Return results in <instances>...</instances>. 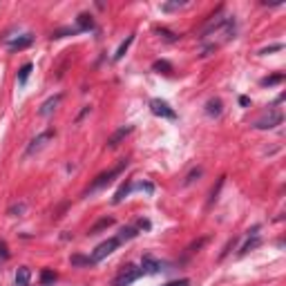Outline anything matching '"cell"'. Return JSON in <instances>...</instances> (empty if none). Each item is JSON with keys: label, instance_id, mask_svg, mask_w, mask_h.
Returning a JSON list of instances; mask_svg holds the SVG:
<instances>
[{"label": "cell", "instance_id": "obj_15", "mask_svg": "<svg viewBox=\"0 0 286 286\" xmlns=\"http://www.w3.org/2000/svg\"><path fill=\"white\" fill-rule=\"evenodd\" d=\"M32 63H25L23 67H20V74H18V83L23 85V83H27V79H29V74H32Z\"/></svg>", "mask_w": 286, "mask_h": 286}, {"label": "cell", "instance_id": "obj_11", "mask_svg": "<svg viewBox=\"0 0 286 286\" xmlns=\"http://www.w3.org/2000/svg\"><path fill=\"white\" fill-rule=\"evenodd\" d=\"M29 282H32V270L27 266H20L16 270V286H29Z\"/></svg>", "mask_w": 286, "mask_h": 286}, {"label": "cell", "instance_id": "obj_5", "mask_svg": "<svg viewBox=\"0 0 286 286\" xmlns=\"http://www.w3.org/2000/svg\"><path fill=\"white\" fill-rule=\"evenodd\" d=\"M51 137H54V132H51V130H45V132H40L36 139H32V143L27 145V157H32V154H36L38 150H43Z\"/></svg>", "mask_w": 286, "mask_h": 286}, {"label": "cell", "instance_id": "obj_7", "mask_svg": "<svg viewBox=\"0 0 286 286\" xmlns=\"http://www.w3.org/2000/svg\"><path fill=\"white\" fill-rule=\"evenodd\" d=\"M279 123H282V114H279V112H270L264 119H259V121L255 123V128H257V130H270V128L279 126Z\"/></svg>", "mask_w": 286, "mask_h": 286}, {"label": "cell", "instance_id": "obj_14", "mask_svg": "<svg viewBox=\"0 0 286 286\" xmlns=\"http://www.w3.org/2000/svg\"><path fill=\"white\" fill-rule=\"evenodd\" d=\"M130 190H132V184H130V181H126V184H123L121 188L117 190V195H114V199H112V201H114V204H121V201L130 195Z\"/></svg>", "mask_w": 286, "mask_h": 286}, {"label": "cell", "instance_id": "obj_22", "mask_svg": "<svg viewBox=\"0 0 286 286\" xmlns=\"http://www.w3.org/2000/svg\"><path fill=\"white\" fill-rule=\"evenodd\" d=\"M154 70L157 72L163 70V74H168V72H173V65H170L168 61H157V63H154Z\"/></svg>", "mask_w": 286, "mask_h": 286}, {"label": "cell", "instance_id": "obj_1", "mask_svg": "<svg viewBox=\"0 0 286 286\" xmlns=\"http://www.w3.org/2000/svg\"><path fill=\"white\" fill-rule=\"evenodd\" d=\"M128 168V161H121V163L117 165V168H112V170H107V173H103V175H98L94 181H92L90 184V188L85 190V195H90V192H96V190H101V188H105L107 184H110V181L114 179V177H119L123 173V170Z\"/></svg>", "mask_w": 286, "mask_h": 286}, {"label": "cell", "instance_id": "obj_25", "mask_svg": "<svg viewBox=\"0 0 286 286\" xmlns=\"http://www.w3.org/2000/svg\"><path fill=\"white\" fill-rule=\"evenodd\" d=\"M72 264H76V266H79V264H92V259H90V257H79V255H74V257H72Z\"/></svg>", "mask_w": 286, "mask_h": 286}, {"label": "cell", "instance_id": "obj_29", "mask_svg": "<svg viewBox=\"0 0 286 286\" xmlns=\"http://www.w3.org/2000/svg\"><path fill=\"white\" fill-rule=\"evenodd\" d=\"M0 259H9V251H7V244L0 242Z\"/></svg>", "mask_w": 286, "mask_h": 286}, {"label": "cell", "instance_id": "obj_20", "mask_svg": "<svg viewBox=\"0 0 286 286\" xmlns=\"http://www.w3.org/2000/svg\"><path fill=\"white\" fill-rule=\"evenodd\" d=\"M259 242H262V239H259V237H253V239H248V242L244 244V248H242V255H246L248 251H253V248H257V246H259Z\"/></svg>", "mask_w": 286, "mask_h": 286}, {"label": "cell", "instance_id": "obj_27", "mask_svg": "<svg viewBox=\"0 0 286 286\" xmlns=\"http://www.w3.org/2000/svg\"><path fill=\"white\" fill-rule=\"evenodd\" d=\"M163 286H190V279H175V282H168Z\"/></svg>", "mask_w": 286, "mask_h": 286}, {"label": "cell", "instance_id": "obj_4", "mask_svg": "<svg viewBox=\"0 0 286 286\" xmlns=\"http://www.w3.org/2000/svg\"><path fill=\"white\" fill-rule=\"evenodd\" d=\"M150 112H152L154 117L168 119V121H175L177 119V112L165 101H161V98H152V101H150Z\"/></svg>", "mask_w": 286, "mask_h": 286}, {"label": "cell", "instance_id": "obj_10", "mask_svg": "<svg viewBox=\"0 0 286 286\" xmlns=\"http://www.w3.org/2000/svg\"><path fill=\"white\" fill-rule=\"evenodd\" d=\"M59 103H61V94H56V96L47 98V101H45L43 105H40L38 114H40V117H49V114H51V112L56 110V105H59Z\"/></svg>", "mask_w": 286, "mask_h": 286}, {"label": "cell", "instance_id": "obj_2", "mask_svg": "<svg viewBox=\"0 0 286 286\" xmlns=\"http://www.w3.org/2000/svg\"><path fill=\"white\" fill-rule=\"evenodd\" d=\"M119 244H121V242H119V237H112V239H107V242L98 244L96 251L92 253V257H90V259H92V264L101 262V259H105V257H107V255H112V253L119 248Z\"/></svg>", "mask_w": 286, "mask_h": 286}, {"label": "cell", "instance_id": "obj_26", "mask_svg": "<svg viewBox=\"0 0 286 286\" xmlns=\"http://www.w3.org/2000/svg\"><path fill=\"white\" fill-rule=\"evenodd\" d=\"M186 3H168V5H163V12H173V9H179V7H184Z\"/></svg>", "mask_w": 286, "mask_h": 286}, {"label": "cell", "instance_id": "obj_18", "mask_svg": "<svg viewBox=\"0 0 286 286\" xmlns=\"http://www.w3.org/2000/svg\"><path fill=\"white\" fill-rule=\"evenodd\" d=\"M25 210H27V206H25L23 201H20V204H16V206L9 208V215H12V217H23V215H25Z\"/></svg>", "mask_w": 286, "mask_h": 286}, {"label": "cell", "instance_id": "obj_30", "mask_svg": "<svg viewBox=\"0 0 286 286\" xmlns=\"http://www.w3.org/2000/svg\"><path fill=\"white\" fill-rule=\"evenodd\" d=\"M277 49H282V45H273V47H268V49H262V54H268V51H277Z\"/></svg>", "mask_w": 286, "mask_h": 286}, {"label": "cell", "instance_id": "obj_13", "mask_svg": "<svg viewBox=\"0 0 286 286\" xmlns=\"http://www.w3.org/2000/svg\"><path fill=\"white\" fill-rule=\"evenodd\" d=\"M132 40H134V36H132V34H130V36H128V38H126V40H123V43H121V45H119V49H117V54H114V61H121V59H123V56H126V51L130 49V45H132Z\"/></svg>", "mask_w": 286, "mask_h": 286}, {"label": "cell", "instance_id": "obj_23", "mask_svg": "<svg viewBox=\"0 0 286 286\" xmlns=\"http://www.w3.org/2000/svg\"><path fill=\"white\" fill-rule=\"evenodd\" d=\"M56 279V273H51V270H43V275H40V282H43V286L51 284Z\"/></svg>", "mask_w": 286, "mask_h": 286}, {"label": "cell", "instance_id": "obj_24", "mask_svg": "<svg viewBox=\"0 0 286 286\" xmlns=\"http://www.w3.org/2000/svg\"><path fill=\"white\" fill-rule=\"evenodd\" d=\"M159 34H161V36H165V40H170V43H175V40H179V36L170 34L168 29H159Z\"/></svg>", "mask_w": 286, "mask_h": 286}, {"label": "cell", "instance_id": "obj_8", "mask_svg": "<svg viewBox=\"0 0 286 286\" xmlns=\"http://www.w3.org/2000/svg\"><path fill=\"white\" fill-rule=\"evenodd\" d=\"M32 43H34V36L32 34H23V36H16L14 40H9L7 47H9V51H20V49L29 47Z\"/></svg>", "mask_w": 286, "mask_h": 286}, {"label": "cell", "instance_id": "obj_21", "mask_svg": "<svg viewBox=\"0 0 286 286\" xmlns=\"http://www.w3.org/2000/svg\"><path fill=\"white\" fill-rule=\"evenodd\" d=\"M284 81V74H275V76H266V79H262V85H275V83H282Z\"/></svg>", "mask_w": 286, "mask_h": 286}, {"label": "cell", "instance_id": "obj_12", "mask_svg": "<svg viewBox=\"0 0 286 286\" xmlns=\"http://www.w3.org/2000/svg\"><path fill=\"white\" fill-rule=\"evenodd\" d=\"M206 114L208 117H219L221 114V101L219 98H210V101L206 103Z\"/></svg>", "mask_w": 286, "mask_h": 286}, {"label": "cell", "instance_id": "obj_6", "mask_svg": "<svg viewBox=\"0 0 286 286\" xmlns=\"http://www.w3.org/2000/svg\"><path fill=\"white\" fill-rule=\"evenodd\" d=\"M161 270H163V264H161L159 259L145 255L143 262H141V273H145V275H157V273H161Z\"/></svg>", "mask_w": 286, "mask_h": 286}, {"label": "cell", "instance_id": "obj_28", "mask_svg": "<svg viewBox=\"0 0 286 286\" xmlns=\"http://www.w3.org/2000/svg\"><path fill=\"white\" fill-rule=\"evenodd\" d=\"M201 175V168H197V170H192V173L188 175V179H186V186H190L192 181H195V177H199Z\"/></svg>", "mask_w": 286, "mask_h": 286}, {"label": "cell", "instance_id": "obj_17", "mask_svg": "<svg viewBox=\"0 0 286 286\" xmlns=\"http://www.w3.org/2000/svg\"><path fill=\"white\" fill-rule=\"evenodd\" d=\"M137 235H139L137 228H123L121 235H119V242H126V239H134Z\"/></svg>", "mask_w": 286, "mask_h": 286}, {"label": "cell", "instance_id": "obj_9", "mask_svg": "<svg viewBox=\"0 0 286 286\" xmlns=\"http://www.w3.org/2000/svg\"><path fill=\"white\" fill-rule=\"evenodd\" d=\"M130 132H132V126H126V128H119L117 130V132H114L112 134V137L110 139H107V148H117V145L119 143H121L123 141V139H126L128 137V134Z\"/></svg>", "mask_w": 286, "mask_h": 286}, {"label": "cell", "instance_id": "obj_19", "mask_svg": "<svg viewBox=\"0 0 286 286\" xmlns=\"http://www.w3.org/2000/svg\"><path fill=\"white\" fill-rule=\"evenodd\" d=\"M112 223H114L112 219H101V221H98V223H96V226H92V228H90V235H96V233H98V231H103V228H107V226H112Z\"/></svg>", "mask_w": 286, "mask_h": 286}, {"label": "cell", "instance_id": "obj_16", "mask_svg": "<svg viewBox=\"0 0 286 286\" xmlns=\"http://www.w3.org/2000/svg\"><path fill=\"white\" fill-rule=\"evenodd\" d=\"M79 27L85 29V32L94 27V20H92V16H87V14H81V16H79Z\"/></svg>", "mask_w": 286, "mask_h": 286}, {"label": "cell", "instance_id": "obj_3", "mask_svg": "<svg viewBox=\"0 0 286 286\" xmlns=\"http://www.w3.org/2000/svg\"><path fill=\"white\" fill-rule=\"evenodd\" d=\"M141 268H137V266H132V264H130V266H126L121 270V273L117 275V277H114V282H112V286H130L134 282V279H139L141 277Z\"/></svg>", "mask_w": 286, "mask_h": 286}]
</instances>
